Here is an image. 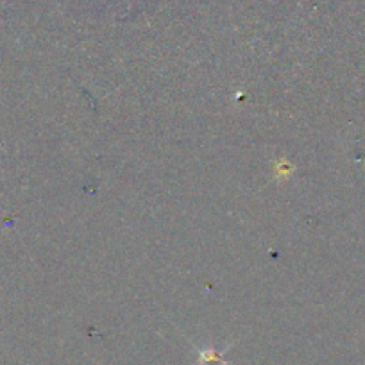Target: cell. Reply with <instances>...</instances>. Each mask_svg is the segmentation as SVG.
<instances>
[{
	"label": "cell",
	"instance_id": "1",
	"mask_svg": "<svg viewBox=\"0 0 365 365\" xmlns=\"http://www.w3.org/2000/svg\"><path fill=\"white\" fill-rule=\"evenodd\" d=\"M226 351L219 353V351H215V347L208 346L205 349H195V353H197L199 365H230V361H226V358H224Z\"/></svg>",
	"mask_w": 365,
	"mask_h": 365
}]
</instances>
